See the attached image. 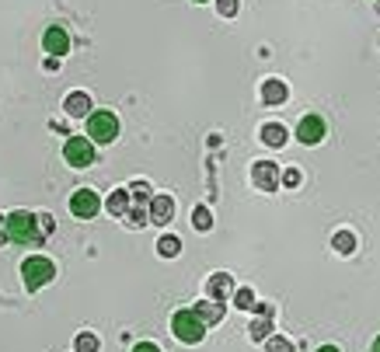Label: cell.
Segmentation results:
<instances>
[{
  "label": "cell",
  "instance_id": "6da1fadb",
  "mask_svg": "<svg viewBox=\"0 0 380 352\" xmlns=\"http://www.w3.org/2000/svg\"><path fill=\"white\" fill-rule=\"evenodd\" d=\"M7 230H11V241H14V244H32V248H39L45 241L43 227H39V217H32V213H25V210L7 213Z\"/></svg>",
  "mask_w": 380,
  "mask_h": 352
},
{
  "label": "cell",
  "instance_id": "7a4b0ae2",
  "mask_svg": "<svg viewBox=\"0 0 380 352\" xmlns=\"http://www.w3.org/2000/svg\"><path fill=\"white\" fill-rule=\"evenodd\" d=\"M171 331H174V339L185 342V346H199V342L206 339V324H203V317H199L196 310H174Z\"/></svg>",
  "mask_w": 380,
  "mask_h": 352
},
{
  "label": "cell",
  "instance_id": "3957f363",
  "mask_svg": "<svg viewBox=\"0 0 380 352\" xmlns=\"http://www.w3.org/2000/svg\"><path fill=\"white\" fill-rule=\"evenodd\" d=\"M21 279H25V290L35 293V290H43L45 283L56 279V265L49 262L45 255H32V259L21 262Z\"/></svg>",
  "mask_w": 380,
  "mask_h": 352
},
{
  "label": "cell",
  "instance_id": "277c9868",
  "mask_svg": "<svg viewBox=\"0 0 380 352\" xmlns=\"http://www.w3.org/2000/svg\"><path fill=\"white\" fill-rule=\"evenodd\" d=\"M116 136H119L116 112H91L87 115V140L91 143H116Z\"/></svg>",
  "mask_w": 380,
  "mask_h": 352
},
{
  "label": "cell",
  "instance_id": "5b68a950",
  "mask_svg": "<svg viewBox=\"0 0 380 352\" xmlns=\"http://www.w3.org/2000/svg\"><path fill=\"white\" fill-rule=\"evenodd\" d=\"M63 161H67L70 168L94 164V143H91L87 136H70V140L63 143Z\"/></svg>",
  "mask_w": 380,
  "mask_h": 352
},
{
  "label": "cell",
  "instance_id": "8992f818",
  "mask_svg": "<svg viewBox=\"0 0 380 352\" xmlns=\"http://www.w3.org/2000/svg\"><path fill=\"white\" fill-rule=\"evenodd\" d=\"M98 210H101V199H98V192H94V188H77V192L70 195V213H74L77 220H91V217H98Z\"/></svg>",
  "mask_w": 380,
  "mask_h": 352
},
{
  "label": "cell",
  "instance_id": "52a82bcc",
  "mask_svg": "<svg viewBox=\"0 0 380 352\" xmlns=\"http://www.w3.org/2000/svg\"><path fill=\"white\" fill-rule=\"evenodd\" d=\"M325 132H328V126H325L321 115H303L300 126H296V140H300L303 147H314V143L325 140Z\"/></svg>",
  "mask_w": 380,
  "mask_h": 352
},
{
  "label": "cell",
  "instance_id": "ba28073f",
  "mask_svg": "<svg viewBox=\"0 0 380 352\" xmlns=\"http://www.w3.org/2000/svg\"><path fill=\"white\" fill-rule=\"evenodd\" d=\"M252 181H255V188H262V192H276L279 188V168L272 161H255Z\"/></svg>",
  "mask_w": 380,
  "mask_h": 352
},
{
  "label": "cell",
  "instance_id": "9c48e42d",
  "mask_svg": "<svg viewBox=\"0 0 380 352\" xmlns=\"http://www.w3.org/2000/svg\"><path fill=\"white\" fill-rule=\"evenodd\" d=\"M43 49L49 52V56H67L70 52V35H67V28H60V25H49L43 35Z\"/></svg>",
  "mask_w": 380,
  "mask_h": 352
},
{
  "label": "cell",
  "instance_id": "30bf717a",
  "mask_svg": "<svg viewBox=\"0 0 380 352\" xmlns=\"http://www.w3.org/2000/svg\"><path fill=\"white\" fill-rule=\"evenodd\" d=\"M206 293H210V300H227V297L234 293V279H230V272H213L210 283H206Z\"/></svg>",
  "mask_w": 380,
  "mask_h": 352
},
{
  "label": "cell",
  "instance_id": "8fae6325",
  "mask_svg": "<svg viewBox=\"0 0 380 352\" xmlns=\"http://www.w3.org/2000/svg\"><path fill=\"white\" fill-rule=\"evenodd\" d=\"M147 213H150V220L154 223H168L171 217H174V199H171V195H154Z\"/></svg>",
  "mask_w": 380,
  "mask_h": 352
},
{
  "label": "cell",
  "instance_id": "7c38bea8",
  "mask_svg": "<svg viewBox=\"0 0 380 352\" xmlns=\"http://www.w3.org/2000/svg\"><path fill=\"white\" fill-rule=\"evenodd\" d=\"M63 105H67V115H74V119H84L87 112H91V94H87V91H70Z\"/></svg>",
  "mask_w": 380,
  "mask_h": 352
},
{
  "label": "cell",
  "instance_id": "4fadbf2b",
  "mask_svg": "<svg viewBox=\"0 0 380 352\" xmlns=\"http://www.w3.org/2000/svg\"><path fill=\"white\" fill-rule=\"evenodd\" d=\"M286 94H290V88H286L279 77H269V81L262 84V101H265V105H283Z\"/></svg>",
  "mask_w": 380,
  "mask_h": 352
},
{
  "label": "cell",
  "instance_id": "5bb4252c",
  "mask_svg": "<svg viewBox=\"0 0 380 352\" xmlns=\"http://www.w3.org/2000/svg\"><path fill=\"white\" fill-rule=\"evenodd\" d=\"M192 310L203 317V324H206V328L223 321V300H199V304H196Z\"/></svg>",
  "mask_w": 380,
  "mask_h": 352
},
{
  "label": "cell",
  "instance_id": "9a60e30c",
  "mask_svg": "<svg viewBox=\"0 0 380 352\" xmlns=\"http://www.w3.org/2000/svg\"><path fill=\"white\" fill-rule=\"evenodd\" d=\"M105 206H108L112 217H129V210H133V206H129V188H116Z\"/></svg>",
  "mask_w": 380,
  "mask_h": 352
},
{
  "label": "cell",
  "instance_id": "2e32d148",
  "mask_svg": "<svg viewBox=\"0 0 380 352\" xmlns=\"http://www.w3.org/2000/svg\"><path fill=\"white\" fill-rule=\"evenodd\" d=\"M262 143H269V147H283V143H286V126H279V123H265V126H262Z\"/></svg>",
  "mask_w": 380,
  "mask_h": 352
},
{
  "label": "cell",
  "instance_id": "e0dca14e",
  "mask_svg": "<svg viewBox=\"0 0 380 352\" xmlns=\"http://www.w3.org/2000/svg\"><path fill=\"white\" fill-rule=\"evenodd\" d=\"M332 244H335L338 255H352V251H356V237H352L349 230H338L335 237H332Z\"/></svg>",
  "mask_w": 380,
  "mask_h": 352
},
{
  "label": "cell",
  "instance_id": "ac0fdd59",
  "mask_svg": "<svg viewBox=\"0 0 380 352\" xmlns=\"http://www.w3.org/2000/svg\"><path fill=\"white\" fill-rule=\"evenodd\" d=\"M74 349L77 352H98L101 349V342H98V335H94V331H81V335L74 339Z\"/></svg>",
  "mask_w": 380,
  "mask_h": 352
},
{
  "label": "cell",
  "instance_id": "d6986e66",
  "mask_svg": "<svg viewBox=\"0 0 380 352\" xmlns=\"http://www.w3.org/2000/svg\"><path fill=\"white\" fill-rule=\"evenodd\" d=\"M157 251H161V255H164V259H174V255H178V251H181V241H178V237H174V234H164V237H161V241H157Z\"/></svg>",
  "mask_w": 380,
  "mask_h": 352
},
{
  "label": "cell",
  "instance_id": "ffe728a7",
  "mask_svg": "<svg viewBox=\"0 0 380 352\" xmlns=\"http://www.w3.org/2000/svg\"><path fill=\"white\" fill-rule=\"evenodd\" d=\"M272 314H265V317H258V321H252V339L255 342H262V339H269V331H272V321H269Z\"/></svg>",
  "mask_w": 380,
  "mask_h": 352
},
{
  "label": "cell",
  "instance_id": "44dd1931",
  "mask_svg": "<svg viewBox=\"0 0 380 352\" xmlns=\"http://www.w3.org/2000/svg\"><path fill=\"white\" fill-rule=\"evenodd\" d=\"M192 223H196V230H210L213 227V217L206 206H196V213H192Z\"/></svg>",
  "mask_w": 380,
  "mask_h": 352
},
{
  "label": "cell",
  "instance_id": "7402d4cb",
  "mask_svg": "<svg viewBox=\"0 0 380 352\" xmlns=\"http://www.w3.org/2000/svg\"><path fill=\"white\" fill-rule=\"evenodd\" d=\"M234 304L241 310H255V293L252 290H238V293H234Z\"/></svg>",
  "mask_w": 380,
  "mask_h": 352
},
{
  "label": "cell",
  "instance_id": "603a6c76",
  "mask_svg": "<svg viewBox=\"0 0 380 352\" xmlns=\"http://www.w3.org/2000/svg\"><path fill=\"white\" fill-rule=\"evenodd\" d=\"M269 352H294V342L283 339V335H272L269 339Z\"/></svg>",
  "mask_w": 380,
  "mask_h": 352
},
{
  "label": "cell",
  "instance_id": "cb8c5ba5",
  "mask_svg": "<svg viewBox=\"0 0 380 352\" xmlns=\"http://www.w3.org/2000/svg\"><path fill=\"white\" fill-rule=\"evenodd\" d=\"M216 7H220L223 18H234V14H238V0H216Z\"/></svg>",
  "mask_w": 380,
  "mask_h": 352
},
{
  "label": "cell",
  "instance_id": "d4e9b609",
  "mask_svg": "<svg viewBox=\"0 0 380 352\" xmlns=\"http://www.w3.org/2000/svg\"><path fill=\"white\" fill-rule=\"evenodd\" d=\"M7 241H11V230H7V217L0 213V248H4Z\"/></svg>",
  "mask_w": 380,
  "mask_h": 352
},
{
  "label": "cell",
  "instance_id": "484cf974",
  "mask_svg": "<svg viewBox=\"0 0 380 352\" xmlns=\"http://www.w3.org/2000/svg\"><path fill=\"white\" fill-rule=\"evenodd\" d=\"M39 227H43V234H52V217H49V213H39Z\"/></svg>",
  "mask_w": 380,
  "mask_h": 352
},
{
  "label": "cell",
  "instance_id": "4316f807",
  "mask_svg": "<svg viewBox=\"0 0 380 352\" xmlns=\"http://www.w3.org/2000/svg\"><path fill=\"white\" fill-rule=\"evenodd\" d=\"M133 352H161V349H157L154 342H136V346H133Z\"/></svg>",
  "mask_w": 380,
  "mask_h": 352
},
{
  "label": "cell",
  "instance_id": "83f0119b",
  "mask_svg": "<svg viewBox=\"0 0 380 352\" xmlns=\"http://www.w3.org/2000/svg\"><path fill=\"white\" fill-rule=\"evenodd\" d=\"M283 181H286V185H300V171H286Z\"/></svg>",
  "mask_w": 380,
  "mask_h": 352
},
{
  "label": "cell",
  "instance_id": "f1b7e54d",
  "mask_svg": "<svg viewBox=\"0 0 380 352\" xmlns=\"http://www.w3.org/2000/svg\"><path fill=\"white\" fill-rule=\"evenodd\" d=\"M318 352H342V349H338V346H321Z\"/></svg>",
  "mask_w": 380,
  "mask_h": 352
},
{
  "label": "cell",
  "instance_id": "f546056e",
  "mask_svg": "<svg viewBox=\"0 0 380 352\" xmlns=\"http://www.w3.org/2000/svg\"><path fill=\"white\" fill-rule=\"evenodd\" d=\"M374 352H380V335H377V339H374Z\"/></svg>",
  "mask_w": 380,
  "mask_h": 352
},
{
  "label": "cell",
  "instance_id": "4dcf8cb0",
  "mask_svg": "<svg viewBox=\"0 0 380 352\" xmlns=\"http://www.w3.org/2000/svg\"><path fill=\"white\" fill-rule=\"evenodd\" d=\"M196 4H206V0H196Z\"/></svg>",
  "mask_w": 380,
  "mask_h": 352
}]
</instances>
